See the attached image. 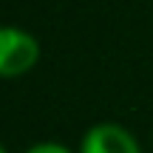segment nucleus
<instances>
[{"label":"nucleus","instance_id":"nucleus-1","mask_svg":"<svg viewBox=\"0 0 153 153\" xmlns=\"http://www.w3.org/2000/svg\"><path fill=\"white\" fill-rule=\"evenodd\" d=\"M37 62H40V40L28 28L0 26V79H17V76L34 71Z\"/></svg>","mask_w":153,"mask_h":153},{"label":"nucleus","instance_id":"nucleus-2","mask_svg":"<svg viewBox=\"0 0 153 153\" xmlns=\"http://www.w3.org/2000/svg\"><path fill=\"white\" fill-rule=\"evenodd\" d=\"M76 153H145L131 128L119 122H97L82 133Z\"/></svg>","mask_w":153,"mask_h":153},{"label":"nucleus","instance_id":"nucleus-4","mask_svg":"<svg viewBox=\"0 0 153 153\" xmlns=\"http://www.w3.org/2000/svg\"><path fill=\"white\" fill-rule=\"evenodd\" d=\"M0 153H9V150H6V145H3V142H0Z\"/></svg>","mask_w":153,"mask_h":153},{"label":"nucleus","instance_id":"nucleus-3","mask_svg":"<svg viewBox=\"0 0 153 153\" xmlns=\"http://www.w3.org/2000/svg\"><path fill=\"white\" fill-rule=\"evenodd\" d=\"M23 153H76L74 148H68L65 142H54V139H43V142L28 145Z\"/></svg>","mask_w":153,"mask_h":153}]
</instances>
